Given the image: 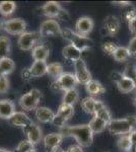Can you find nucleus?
Masks as SVG:
<instances>
[{"label": "nucleus", "instance_id": "obj_1", "mask_svg": "<svg viewBox=\"0 0 136 152\" xmlns=\"http://www.w3.org/2000/svg\"><path fill=\"white\" fill-rule=\"evenodd\" d=\"M63 137H73L81 147H88L93 142V133L88 125L78 126H63L59 132Z\"/></svg>", "mask_w": 136, "mask_h": 152}, {"label": "nucleus", "instance_id": "obj_2", "mask_svg": "<svg viewBox=\"0 0 136 152\" xmlns=\"http://www.w3.org/2000/svg\"><path fill=\"white\" fill-rule=\"evenodd\" d=\"M61 36H62L66 41H68L69 43H70V45H72L73 47H75L76 49H78L80 52H83L85 50L90 49L93 44L91 39L87 38V37L78 35L77 33L71 31V29L68 28L61 29Z\"/></svg>", "mask_w": 136, "mask_h": 152}, {"label": "nucleus", "instance_id": "obj_3", "mask_svg": "<svg viewBox=\"0 0 136 152\" xmlns=\"http://www.w3.org/2000/svg\"><path fill=\"white\" fill-rule=\"evenodd\" d=\"M135 125V116L127 117L124 119H112L108 124V129L112 135H125L130 133Z\"/></svg>", "mask_w": 136, "mask_h": 152}, {"label": "nucleus", "instance_id": "obj_4", "mask_svg": "<svg viewBox=\"0 0 136 152\" xmlns=\"http://www.w3.org/2000/svg\"><path fill=\"white\" fill-rule=\"evenodd\" d=\"M42 99V94L39 89H31L28 94H24L19 99V107L24 111H33L36 110L39 105V102Z\"/></svg>", "mask_w": 136, "mask_h": 152}, {"label": "nucleus", "instance_id": "obj_5", "mask_svg": "<svg viewBox=\"0 0 136 152\" xmlns=\"http://www.w3.org/2000/svg\"><path fill=\"white\" fill-rule=\"evenodd\" d=\"M3 28L9 35L21 36L24 33H26V23L23 18H11L4 21Z\"/></svg>", "mask_w": 136, "mask_h": 152}, {"label": "nucleus", "instance_id": "obj_6", "mask_svg": "<svg viewBox=\"0 0 136 152\" xmlns=\"http://www.w3.org/2000/svg\"><path fill=\"white\" fill-rule=\"evenodd\" d=\"M42 38V36L40 35V33H24L23 35L19 36L18 40H17V45L21 50L23 51H29L33 50L36 47V44L40 39Z\"/></svg>", "mask_w": 136, "mask_h": 152}, {"label": "nucleus", "instance_id": "obj_7", "mask_svg": "<svg viewBox=\"0 0 136 152\" xmlns=\"http://www.w3.org/2000/svg\"><path fill=\"white\" fill-rule=\"evenodd\" d=\"M74 69H75V77L77 79L78 83H82V84H86L91 80V73L86 67L85 62L80 59L74 62Z\"/></svg>", "mask_w": 136, "mask_h": 152}, {"label": "nucleus", "instance_id": "obj_8", "mask_svg": "<svg viewBox=\"0 0 136 152\" xmlns=\"http://www.w3.org/2000/svg\"><path fill=\"white\" fill-rule=\"evenodd\" d=\"M61 28L59 23L55 19H47L43 21L40 26V35L42 37H54L57 35H61Z\"/></svg>", "mask_w": 136, "mask_h": 152}, {"label": "nucleus", "instance_id": "obj_9", "mask_svg": "<svg viewBox=\"0 0 136 152\" xmlns=\"http://www.w3.org/2000/svg\"><path fill=\"white\" fill-rule=\"evenodd\" d=\"M42 12L47 18L53 19V18H61V14H64L66 11L63 10L60 3L56 1H49L42 6Z\"/></svg>", "mask_w": 136, "mask_h": 152}, {"label": "nucleus", "instance_id": "obj_10", "mask_svg": "<svg viewBox=\"0 0 136 152\" xmlns=\"http://www.w3.org/2000/svg\"><path fill=\"white\" fill-rule=\"evenodd\" d=\"M93 26H95V23H93V18H90V16H81L77 19L75 23L76 33L83 37L90 35L93 31Z\"/></svg>", "mask_w": 136, "mask_h": 152}, {"label": "nucleus", "instance_id": "obj_11", "mask_svg": "<svg viewBox=\"0 0 136 152\" xmlns=\"http://www.w3.org/2000/svg\"><path fill=\"white\" fill-rule=\"evenodd\" d=\"M105 107L106 105L104 104V102L90 96L85 97V99L81 100V107H82L83 111L87 113V114L93 115V116Z\"/></svg>", "mask_w": 136, "mask_h": 152}, {"label": "nucleus", "instance_id": "obj_12", "mask_svg": "<svg viewBox=\"0 0 136 152\" xmlns=\"http://www.w3.org/2000/svg\"><path fill=\"white\" fill-rule=\"evenodd\" d=\"M24 133L28 137V141L31 142L32 144L35 146L36 144H38L42 139V130L40 127L37 124H35L32 122L31 124L26 125V127L23 128Z\"/></svg>", "mask_w": 136, "mask_h": 152}, {"label": "nucleus", "instance_id": "obj_13", "mask_svg": "<svg viewBox=\"0 0 136 152\" xmlns=\"http://www.w3.org/2000/svg\"><path fill=\"white\" fill-rule=\"evenodd\" d=\"M56 81L58 82L60 90H64V91H67L69 89H73V88H75L76 85L78 84L75 75L72 74V73H68V72L63 73Z\"/></svg>", "mask_w": 136, "mask_h": 152}, {"label": "nucleus", "instance_id": "obj_14", "mask_svg": "<svg viewBox=\"0 0 136 152\" xmlns=\"http://www.w3.org/2000/svg\"><path fill=\"white\" fill-rule=\"evenodd\" d=\"M117 83V87L122 94H128V92L132 91L133 89H135V85L132 79L126 77L124 74L118 73V77L113 78Z\"/></svg>", "mask_w": 136, "mask_h": 152}, {"label": "nucleus", "instance_id": "obj_15", "mask_svg": "<svg viewBox=\"0 0 136 152\" xmlns=\"http://www.w3.org/2000/svg\"><path fill=\"white\" fill-rule=\"evenodd\" d=\"M104 26H105V29L107 31V34L109 36H116L120 29L119 18L114 15H108L104 20Z\"/></svg>", "mask_w": 136, "mask_h": 152}, {"label": "nucleus", "instance_id": "obj_16", "mask_svg": "<svg viewBox=\"0 0 136 152\" xmlns=\"http://www.w3.org/2000/svg\"><path fill=\"white\" fill-rule=\"evenodd\" d=\"M14 113H15V107H14V104L11 100H0V119L9 120Z\"/></svg>", "mask_w": 136, "mask_h": 152}, {"label": "nucleus", "instance_id": "obj_17", "mask_svg": "<svg viewBox=\"0 0 136 152\" xmlns=\"http://www.w3.org/2000/svg\"><path fill=\"white\" fill-rule=\"evenodd\" d=\"M64 137L60 133H51L45 136L44 138V145L48 150H52L59 147Z\"/></svg>", "mask_w": 136, "mask_h": 152}, {"label": "nucleus", "instance_id": "obj_18", "mask_svg": "<svg viewBox=\"0 0 136 152\" xmlns=\"http://www.w3.org/2000/svg\"><path fill=\"white\" fill-rule=\"evenodd\" d=\"M55 114L46 107H38L36 109V118L41 123H52Z\"/></svg>", "mask_w": 136, "mask_h": 152}, {"label": "nucleus", "instance_id": "obj_19", "mask_svg": "<svg viewBox=\"0 0 136 152\" xmlns=\"http://www.w3.org/2000/svg\"><path fill=\"white\" fill-rule=\"evenodd\" d=\"M11 123V125L15 127H26V125L32 123V120L28 117V115H26L24 112H15L11 116L10 119L8 120Z\"/></svg>", "mask_w": 136, "mask_h": 152}, {"label": "nucleus", "instance_id": "obj_20", "mask_svg": "<svg viewBox=\"0 0 136 152\" xmlns=\"http://www.w3.org/2000/svg\"><path fill=\"white\" fill-rule=\"evenodd\" d=\"M47 66L48 64L46 61H35L33 65L29 68V74L32 77H41L47 74Z\"/></svg>", "mask_w": 136, "mask_h": 152}, {"label": "nucleus", "instance_id": "obj_21", "mask_svg": "<svg viewBox=\"0 0 136 152\" xmlns=\"http://www.w3.org/2000/svg\"><path fill=\"white\" fill-rule=\"evenodd\" d=\"M50 54V49L45 45L36 46L32 50V57L35 61H46Z\"/></svg>", "mask_w": 136, "mask_h": 152}, {"label": "nucleus", "instance_id": "obj_22", "mask_svg": "<svg viewBox=\"0 0 136 152\" xmlns=\"http://www.w3.org/2000/svg\"><path fill=\"white\" fill-rule=\"evenodd\" d=\"M62 55H63V57L65 59H67V60L76 62L77 60H80L81 59L82 52H80L78 49L73 47L72 45H67L66 47L63 48Z\"/></svg>", "mask_w": 136, "mask_h": 152}, {"label": "nucleus", "instance_id": "obj_23", "mask_svg": "<svg viewBox=\"0 0 136 152\" xmlns=\"http://www.w3.org/2000/svg\"><path fill=\"white\" fill-rule=\"evenodd\" d=\"M14 68H15V63L11 58L5 57L0 59V77L10 74L13 72Z\"/></svg>", "mask_w": 136, "mask_h": 152}, {"label": "nucleus", "instance_id": "obj_24", "mask_svg": "<svg viewBox=\"0 0 136 152\" xmlns=\"http://www.w3.org/2000/svg\"><path fill=\"white\" fill-rule=\"evenodd\" d=\"M93 134H99L102 133V132L108 127V123L106 121H104L103 119H101L100 117L98 116H93V118L91 119V121L88 124Z\"/></svg>", "mask_w": 136, "mask_h": 152}, {"label": "nucleus", "instance_id": "obj_25", "mask_svg": "<svg viewBox=\"0 0 136 152\" xmlns=\"http://www.w3.org/2000/svg\"><path fill=\"white\" fill-rule=\"evenodd\" d=\"M85 89L88 94L93 95H100L106 91V88L103 86L102 83L93 79L85 84Z\"/></svg>", "mask_w": 136, "mask_h": 152}, {"label": "nucleus", "instance_id": "obj_26", "mask_svg": "<svg viewBox=\"0 0 136 152\" xmlns=\"http://www.w3.org/2000/svg\"><path fill=\"white\" fill-rule=\"evenodd\" d=\"M64 73L63 66L59 62H53L47 66V74L50 75L51 77L57 78L58 79L61 75Z\"/></svg>", "mask_w": 136, "mask_h": 152}, {"label": "nucleus", "instance_id": "obj_27", "mask_svg": "<svg viewBox=\"0 0 136 152\" xmlns=\"http://www.w3.org/2000/svg\"><path fill=\"white\" fill-rule=\"evenodd\" d=\"M56 115H58L60 118H62L64 121H67V120H69L74 115V109L72 105H68L62 102V104L59 105V109L57 111Z\"/></svg>", "mask_w": 136, "mask_h": 152}, {"label": "nucleus", "instance_id": "obj_28", "mask_svg": "<svg viewBox=\"0 0 136 152\" xmlns=\"http://www.w3.org/2000/svg\"><path fill=\"white\" fill-rule=\"evenodd\" d=\"M79 99V94L78 91L73 88V89H69L67 91H65V94L63 95V104H68V105H74L76 102Z\"/></svg>", "mask_w": 136, "mask_h": 152}, {"label": "nucleus", "instance_id": "obj_29", "mask_svg": "<svg viewBox=\"0 0 136 152\" xmlns=\"http://www.w3.org/2000/svg\"><path fill=\"white\" fill-rule=\"evenodd\" d=\"M16 9V4L13 1H2L0 2V14L3 16H8Z\"/></svg>", "mask_w": 136, "mask_h": 152}, {"label": "nucleus", "instance_id": "obj_30", "mask_svg": "<svg viewBox=\"0 0 136 152\" xmlns=\"http://www.w3.org/2000/svg\"><path fill=\"white\" fill-rule=\"evenodd\" d=\"M10 40L7 37H0V59L8 57V54L10 52Z\"/></svg>", "mask_w": 136, "mask_h": 152}, {"label": "nucleus", "instance_id": "obj_31", "mask_svg": "<svg viewBox=\"0 0 136 152\" xmlns=\"http://www.w3.org/2000/svg\"><path fill=\"white\" fill-rule=\"evenodd\" d=\"M122 18L125 21H127V23H129L130 20H132L133 18H136V8L131 3L129 5L123 7Z\"/></svg>", "mask_w": 136, "mask_h": 152}, {"label": "nucleus", "instance_id": "obj_32", "mask_svg": "<svg viewBox=\"0 0 136 152\" xmlns=\"http://www.w3.org/2000/svg\"><path fill=\"white\" fill-rule=\"evenodd\" d=\"M129 52L128 49L125 47H118L117 50L115 51V53L113 54V57L117 62H124L129 57Z\"/></svg>", "mask_w": 136, "mask_h": 152}, {"label": "nucleus", "instance_id": "obj_33", "mask_svg": "<svg viewBox=\"0 0 136 152\" xmlns=\"http://www.w3.org/2000/svg\"><path fill=\"white\" fill-rule=\"evenodd\" d=\"M117 146L120 150L131 151V149H132V145H131L129 135H123V136H121L117 141Z\"/></svg>", "mask_w": 136, "mask_h": 152}, {"label": "nucleus", "instance_id": "obj_34", "mask_svg": "<svg viewBox=\"0 0 136 152\" xmlns=\"http://www.w3.org/2000/svg\"><path fill=\"white\" fill-rule=\"evenodd\" d=\"M118 46L116 45L113 42H107V43H104L102 46V50L104 53H106L107 55H113L115 53V51L117 50Z\"/></svg>", "mask_w": 136, "mask_h": 152}, {"label": "nucleus", "instance_id": "obj_35", "mask_svg": "<svg viewBox=\"0 0 136 152\" xmlns=\"http://www.w3.org/2000/svg\"><path fill=\"white\" fill-rule=\"evenodd\" d=\"M34 149V145L28 140H24L19 142V144L16 147V152H28L29 150Z\"/></svg>", "mask_w": 136, "mask_h": 152}, {"label": "nucleus", "instance_id": "obj_36", "mask_svg": "<svg viewBox=\"0 0 136 152\" xmlns=\"http://www.w3.org/2000/svg\"><path fill=\"white\" fill-rule=\"evenodd\" d=\"M123 74H124L126 77H128L133 80L134 85H135V89H136V68L133 67L132 65H128L127 67H126V69Z\"/></svg>", "mask_w": 136, "mask_h": 152}, {"label": "nucleus", "instance_id": "obj_37", "mask_svg": "<svg viewBox=\"0 0 136 152\" xmlns=\"http://www.w3.org/2000/svg\"><path fill=\"white\" fill-rule=\"evenodd\" d=\"M96 116L100 117L101 119H103L104 121H106L107 123L109 124L111 122V120H112V116H111V113L109 112V110L107 107H103L101 111H99L98 113L96 114Z\"/></svg>", "mask_w": 136, "mask_h": 152}, {"label": "nucleus", "instance_id": "obj_38", "mask_svg": "<svg viewBox=\"0 0 136 152\" xmlns=\"http://www.w3.org/2000/svg\"><path fill=\"white\" fill-rule=\"evenodd\" d=\"M9 89V80L6 76L0 77V94H5Z\"/></svg>", "mask_w": 136, "mask_h": 152}, {"label": "nucleus", "instance_id": "obj_39", "mask_svg": "<svg viewBox=\"0 0 136 152\" xmlns=\"http://www.w3.org/2000/svg\"><path fill=\"white\" fill-rule=\"evenodd\" d=\"M128 52H129V55H136V37L132 39L129 42V45H128Z\"/></svg>", "mask_w": 136, "mask_h": 152}, {"label": "nucleus", "instance_id": "obj_40", "mask_svg": "<svg viewBox=\"0 0 136 152\" xmlns=\"http://www.w3.org/2000/svg\"><path fill=\"white\" fill-rule=\"evenodd\" d=\"M129 139L132 145V149L131 150L136 151V130H132L129 133Z\"/></svg>", "mask_w": 136, "mask_h": 152}, {"label": "nucleus", "instance_id": "obj_41", "mask_svg": "<svg viewBox=\"0 0 136 152\" xmlns=\"http://www.w3.org/2000/svg\"><path fill=\"white\" fill-rule=\"evenodd\" d=\"M65 122L66 121H64L62 118H60V117L58 116V115L55 114V117H54L53 122H52V123L55 125V126H58V127H60V128H62L64 125H65Z\"/></svg>", "mask_w": 136, "mask_h": 152}, {"label": "nucleus", "instance_id": "obj_42", "mask_svg": "<svg viewBox=\"0 0 136 152\" xmlns=\"http://www.w3.org/2000/svg\"><path fill=\"white\" fill-rule=\"evenodd\" d=\"M128 28H129V31L131 34H133L136 37V18H133L132 20H130L128 23Z\"/></svg>", "mask_w": 136, "mask_h": 152}, {"label": "nucleus", "instance_id": "obj_43", "mask_svg": "<svg viewBox=\"0 0 136 152\" xmlns=\"http://www.w3.org/2000/svg\"><path fill=\"white\" fill-rule=\"evenodd\" d=\"M66 152H83V150H82V147L79 146L78 144H74V145L69 146Z\"/></svg>", "mask_w": 136, "mask_h": 152}, {"label": "nucleus", "instance_id": "obj_44", "mask_svg": "<svg viewBox=\"0 0 136 152\" xmlns=\"http://www.w3.org/2000/svg\"><path fill=\"white\" fill-rule=\"evenodd\" d=\"M23 76H24V79H26V80H29V78L32 77L31 74H29V69H26V70H24V71H23Z\"/></svg>", "mask_w": 136, "mask_h": 152}, {"label": "nucleus", "instance_id": "obj_45", "mask_svg": "<svg viewBox=\"0 0 136 152\" xmlns=\"http://www.w3.org/2000/svg\"><path fill=\"white\" fill-rule=\"evenodd\" d=\"M114 3H115V4H117V5H120V6L124 7V6L129 5V4H130V2H128V1H123V2L118 1V2H114Z\"/></svg>", "mask_w": 136, "mask_h": 152}, {"label": "nucleus", "instance_id": "obj_46", "mask_svg": "<svg viewBox=\"0 0 136 152\" xmlns=\"http://www.w3.org/2000/svg\"><path fill=\"white\" fill-rule=\"evenodd\" d=\"M53 152H66V151H65V150H63V149L61 148V147H57V148L54 149Z\"/></svg>", "mask_w": 136, "mask_h": 152}, {"label": "nucleus", "instance_id": "obj_47", "mask_svg": "<svg viewBox=\"0 0 136 152\" xmlns=\"http://www.w3.org/2000/svg\"><path fill=\"white\" fill-rule=\"evenodd\" d=\"M0 152H12L10 150H7L5 148H0Z\"/></svg>", "mask_w": 136, "mask_h": 152}, {"label": "nucleus", "instance_id": "obj_48", "mask_svg": "<svg viewBox=\"0 0 136 152\" xmlns=\"http://www.w3.org/2000/svg\"><path fill=\"white\" fill-rule=\"evenodd\" d=\"M28 152H37V150H36V149H32V150H29V151H28Z\"/></svg>", "mask_w": 136, "mask_h": 152}, {"label": "nucleus", "instance_id": "obj_49", "mask_svg": "<svg viewBox=\"0 0 136 152\" xmlns=\"http://www.w3.org/2000/svg\"><path fill=\"white\" fill-rule=\"evenodd\" d=\"M134 104L136 105V96L134 97Z\"/></svg>", "mask_w": 136, "mask_h": 152}, {"label": "nucleus", "instance_id": "obj_50", "mask_svg": "<svg viewBox=\"0 0 136 152\" xmlns=\"http://www.w3.org/2000/svg\"><path fill=\"white\" fill-rule=\"evenodd\" d=\"M135 118H136V116H135Z\"/></svg>", "mask_w": 136, "mask_h": 152}]
</instances>
